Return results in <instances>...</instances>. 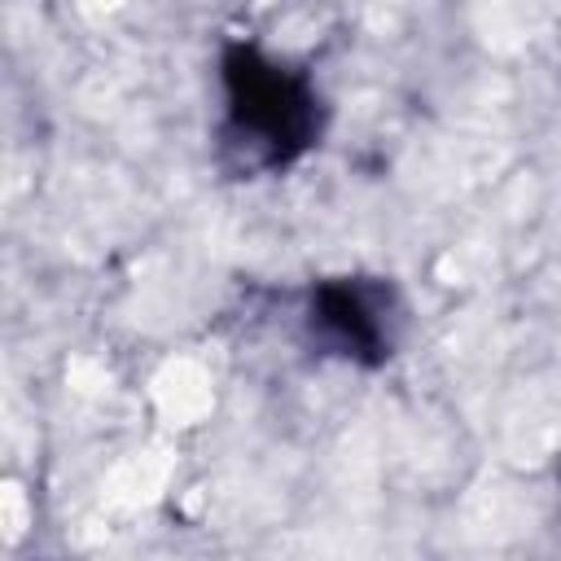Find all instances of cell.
Instances as JSON below:
<instances>
[{"instance_id": "6da1fadb", "label": "cell", "mask_w": 561, "mask_h": 561, "mask_svg": "<svg viewBox=\"0 0 561 561\" xmlns=\"http://www.w3.org/2000/svg\"><path fill=\"white\" fill-rule=\"evenodd\" d=\"M219 162L232 175L285 171L320 145L324 101L307 70L263 53L250 39H228L219 53Z\"/></svg>"}, {"instance_id": "7a4b0ae2", "label": "cell", "mask_w": 561, "mask_h": 561, "mask_svg": "<svg viewBox=\"0 0 561 561\" xmlns=\"http://www.w3.org/2000/svg\"><path fill=\"white\" fill-rule=\"evenodd\" d=\"M408 324L403 294L390 276H324L307 289L302 337L316 355L381 368L394 359Z\"/></svg>"}]
</instances>
